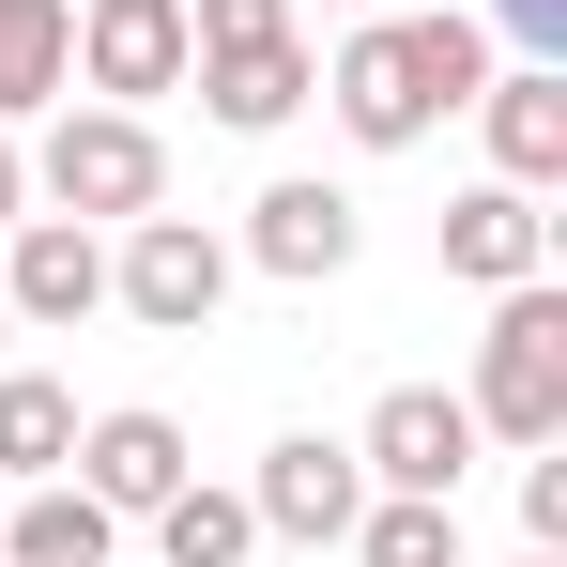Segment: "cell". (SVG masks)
I'll list each match as a JSON object with an SVG mask.
<instances>
[{"label":"cell","mask_w":567,"mask_h":567,"mask_svg":"<svg viewBox=\"0 0 567 567\" xmlns=\"http://www.w3.org/2000/svg\"><path fill=\"white\" fill-rule=\"evenodd\" d=\"M338 553L353 567H461V506H445V491H369Z\"/></svg>","instance_id":"obj_17"},{"label":"cell","mask_w":567,"mask_h":567,"mask_svg":"<svg viewBox=\"0 0 567 567\" xmlns=\"http://www.w3.org/2000/svg\"><path fill=\"white\" fill-rule=\"evenodd\" d=\"M230 277H246V261H230L199 215H169V199H154V215H123V246H107V307H123V322H154V338H199V322L230 307Z\"/></svg>","instance_id":"obj_4"},{"label":"cell","mask_w":567,"mask_h":567,"mask_svg":"<svg viewBox=\"0 0 567 567\" xmlns=\"http://www.w3.org/2000/svg\"><path fill=\"white\" fill-rule=\"evenodd\" d=\"M78 461V383L47 369H0V491H31V475Z\"/></svg>","instance_id":"obj_16"},{"label":"cell","mask_w":567,"mask_h":567,"mask_svg":"<svg viewBox=\"0 0 567 567\" xmlns=\"http://www.w3.org/2000/svg\"><path fill=\"white\" fill-rule=\"evenodd\" d=\"M445 277H461V291L553 277V215H537V185H461V199H445Z\"/></svg>","instance_id":"obj_12"},{"label":"cell","mask_w":567,"mask_h":567,"mask_svg":"<svg viewBox=\"0 0 567 567\" xmlns=\"http://www.w3.org/2000/svg\"><path fill=\"white\" fill-rule=\"evenodd\" d=\"M461 414H475V445H567V291L553 277L491 291V338H475Z\"/></svg>","instance_id":"obj_2"},{"label":"cell","mask_w":567,"mask_h":567,"mask_svg":"<svg viewBox=\"0 0 567 567\" xmlns=\"http://www.w3.org/2000/svg\"><path fill=\"white\" fill-rule=\"evenodd\" d=\"M185 78H199V107H215L230 138H277L291 107L322 93V47H307V31H277V47H199Z\"/></svg>","instance_id":"obj_13"},{"label":"cell","mask_w":567,"mask_h":567,"mask_svg":"<svg viewBox=\"0 0 567 567\" xmlns=\"http://www.w3.org/2000/svg\"><path fill=\"white\" fill-rule=\"evenodd\" d=\"M31 215V154H16V123H0V230Z\"/></svg>","instance_id":"obj_22"},{"label":"cell","mask_w":567,"mask_h":567,"mask_svg":"<svg viewBox=\"0 0 567 567\" xmlns=\"http://www.w3.org/2000/svg\"><path fill=\"white\" fill-rule=\"evenodd\" d=\"M475 78H491L475 0H445V16H353V31L322 47V93L307 107H338L353 154H414L445 107H475Z\"/></svg>","instance_id":"obj_1"},{"label":"cell","mask_w":567,"mask_h":567,"mask_svg":"<svg viewBox=\"0 0 567 567\" xmlns=\"http://www.w3.org/2000/svg\"><path fill=\"white\" fill-rule=\"evenodd\" d=\"M31 199H47V215L123 230V215H154V199H169V138H154L138 107H78V93H62L47 154H31Z\"/></svg>","instance_id":"obj_3"},{"label":"cell","mask_w":567,"mask_h":567,"mask_svg":"<svg viewBox=\"0 0 567 567\" xmlns=\"http://www.w3.org/2000/svg\"><path fill=\"white\" fill-rule=\"evenodd\" d=\"M154 553H169V567H246V553H261V522H246V491L185 475V491L154 506Z\"/></svg>","instance_id":"obj_18"},{"label":"cell","mask_w":567,"mask_h":567,"mask_svg":"<svg viewBox=\"0 0 567 567\" xmlns=\"http://www.w3.org/2000/svg\"><path fill=\"white\" fill-rule=\"evenodd\" d=\"M307 31V0H185V47H277Z\"/></svg>","instance_id":"obj_19"},{"label":"cell","mask_w":567,"mask_h":567,"mask_svg":"<svg viewBox=\"0 0 567 567\" xmlns=\"http://www.w3.org/2000/svg\"><path fill=\"white\" fill-rule=\"evenodd\" d=\"M522 567H567V553H522Z\"/></svg>","instance_id":"obj_24"},{"label":"cell","mask_w":567,"mask_h":567,"mask_svg":"<svg viewBox=\"0 0 567 567\" xmlns=\"http://www.w3.org/2000/svg\"><path fill=\"white\" fill-rule=\"evenodd\" d=\"M475 123H491V185H567V62H491Z\"/></svg>","instance_id":"obj_11"},{"label":"cell","mask_w":567,"mask_h":567,"mask_svg":"<svg viewBox=\"0 0 567 567\" xmlns=\"http://www.w3.org/2000/svg\"><path fill=\"white\" fill-rule=\"evenodd\" d=\"M475 31H506L522 62H567V0H475Z\"/></svg>","instance_id":"obj_21"},{"label":"cell","mask_w":567,"mask_h":567,"mask_svg":"<svg viewBox=\"0 0 567 567\" xmlns=\"http://www.w3.org/2000/svg\"><path fill=\"white\" fill-rule=\"evenodd\" d=\"M0 567H123V522L78 475H31V491H0Z\"/></svg>","instance_id":"obj_14"},{"label":"cell","mask_w":567,"mask_h":567,"mask_svg":"<svg viewBox=\"0 0 567 567\" xmlns=\"http://www.w3.org/2000/svg\"><path fill=\"white\" fill-rule=\"evenodd\" d=\"M78 491H93L107 522H154V506H169V491H185V430H169V414H154V399H123V414H78Z\"/></svg>","instance_id":"obj_9"},{"label":"cell","mask_w":567,"mask_h":567,"mask_svg":"<svg viewBox=\"0 0 567 567\" xmlns=\"http://www.w3.org/2000/svg\"><path fill=\"white\" fill-rule=\"evenodd\" d=\"M353 246H369V199L291 169V185H261V199H246V246H230V261H261V277L322 291V277H353Z\"/></svg>","instance_id":"obj_8"},{"label":"cell","mask_w":567,"mask_h":567,"mask_svg":"<svg viewBox=\"0 0 567 567\" xmlns=\"http://www.w3.org/2000/svg\"><path fill=\"white\" fill-rule=\"evenodd\" d=\"M338 16H383V0H338Z\"/></svg>","instance_id":"obj_23"},{"label":"cell","mask_w":567,"mask_h":567,"mask_svg":"<svg viewBox=\"0 0 567 567\" xmlns=\"http://www.w3.org/2000/svg\"><path fill=\"white\" fill-rule=\"evenodd\" d=\"M522 537L567 553V445H522Z\"/></svg>","instance_id":"obj_20"},{"label":"cell","mask_w":567,"mask_h":567,"mask_svg":"<svg viewBox=\"0 0 567 567\" xmlns=\"http://www.w3.org/2000/svg\"><path fill=\"white\" fill-rule=\"evenodd\" d=\"M78 16H93V0H78Z\"/></svg>","instance_id":"obj_26"},{"label":"cell","mask_w":567,"mask_h":567,"mask_svg":"<svg viewBox=\"0 0 567 567\" xmlns=\"http://www.w3.org/2000/svg\"><path fill=\"white\" fill-rule=\"evenodd\" d=\"M353 506H369V461H353L338 430H277L261 475H246V522L291 537V553H338V537H353Z\"/></svg>","instance_id":"obj_6"},{"label":"cell","mask_w":567,"mask_h":567,"mask_svg":"<svg viewBox=\"0 0 567 567\" xmlns=\"http://www.w3.org/2000/svg\"><path fill=\"white\" fill-rule=\"evenodd\" d=\"M78 93V0H0V123Z\"/></svg>","instance_id":"obj_15"},{"label":"cell","mask_w":567,"mask_h":567,"mask_svg":"<svg viewBox=\"0 0 567 567\" xmlns=\"http://www.w3.org/2000/svg\"><path fill=\"white\" fill-rule=\"evenodd\" d=\"M0 338H16V307H0Z\"/></svg>","instance_id":"obj_25"},{"label":"cell","mask_w":567,"mask_h":567,"mask_svg":"<svg viewBox=\"0 0 567 567\" xmlns=\"http://www.w3.org/2000/svg\"><path fill=\"white\" fill-rule=\"evenodd\" d=\"M185 0H93L78 16V93L93 107H138V93H185Z\"/></svg>","instance_id":"obj_10"},{"label":"cell","mask_w":567,"mask_h":567,"mask_svg":"<svg viewBox=\"0 0 567 567\" xmlns=\"http://www.w3.org/2000/svg\"><path fill=\"white\" fill-rule=\"evenodd\" d=\"M353 461H369V491H445V506H461V475H475L461 383H383L369 430H353Z\"/></svg>","instance_id":"obj_7"},{"label":"cell","mask_w":567,"mask_h":567,"mask_svg":"<svg viewBox=\"0 0 567 567\" xmlns=\"http://www.w3.org/2000/svg\"><path fill=\"white\" fill-rule=\"evenodd\" d=\"M0 307H16V338H78L107 307V230L93 215H16L0 230Z\"/></svg>","instance_id":"obj_5"}]
</instances>
